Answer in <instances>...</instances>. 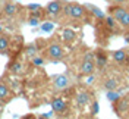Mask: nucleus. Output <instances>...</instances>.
Returning a JSON list of instances; mask_svg holds the SVG:
<instances>
[{
	"mask_svg": "<svg viewBox=\"0 0 129 119\" xmlns=\"http://www.w3.org/2000/svg\"><path fill=\"white\" fill-rule=\"evenodd\" d=\"M63 13L68 18H71V19H76V21H79V19H84L87 13H88V10L85 8V5H79V3H64L63 6Z\"/></svg>",
	"mask_w": 129,
	"mask_h": 119,
	"instance_id": "nucleus-1",
	"label": "nucleus"
},
{
	"mask_svg": "<svg viewBox=\"0 0 129 119\" xmlns=\"http://www.w3.org/2000/svg\"><path fill=\"white\" fill-rule=\"evenodd\" d=\"M64 49L60 43H51L48 44L47 49L44 50V59H47L50 62H60L64 57Z\"/></svg>",
	"mask_w": 129,
	"mask_h": 119,
	"instance_id": "nucleus-2",
	"label": "nucleus"
},
{
	"mask_svg": "<svg viewBox=\"0 0 129 119\" xmlns=\"http://www.w3.org/2000/svg\"><path fill=\"white\" fill-rule=\"evenodd\" d=\"M95 53L94 52H88L87 55L84 56V60L81 63L79 72L82 75H91L92 72L95 71Z\"/></svg>",
	"mask_w": 129,
	"mask_h": 119,
	"instance_id": "nucleus-3",
	"label": "nucleus"
},
{
	"mask_svg": "<svg viewBox=\"0 0 129 119\" xmlns=\"http://www.w3.org/2000/svg\"><path fill=\"white\" fill-rule=\"evenodd\" d=\"M112 104H113V109H114L117 116H125L129 112V96H123V97L120 96Z\"/></svg>",
	"mask_w": 129,
	"mask_h": 119,
	"instance_id": "nucleus-4",
	"label": "nucleus"
},
{
	"mask_svg": "<svg viewBox=\"0 0 129 119\" xmlns=\"http://www.w3.org/2000/svg\"><path fill=\"white\" fill-rule=\"evenodd\" d=\"M63 6H64V2L63 0H51V2H48L47 6H46V13L50 16H59L62 12H63Z\"/></svg>",
	"mask_w": 129,
	"mask_h": 119,
	"instance_id": "nucleus-5",
	"label": "nucleus"
},
{
	"mask_svg": "<svg viewBox=\"0 0 129 119\" xmlns=\"http://www.w3.org/2000/svg\"><path fill=\"white\" fill-rule=\"evenodd\" d=\"M50 104H51V109H53V112H54L56 115H66L68 110H69V104H68V102H66L64 99H62V97L53 99Z\"/></svg>",
	"mask_w": 129,
	"mask_h": 119,
	"instance_id": "nucleus-6",
	"label": "nucleus"
},
{
	"mask_svg": "<svg viewBox=\"0 0 129 119\" xmlns=\"http://www.w3.org/2000/svg\"><path fill=\"white\" fill-rule=\"evenodd\" d=\"M69 84H71V79H69V77L68 75H64V74H62V75H56L54 77V79H53V87L56 88V90H66V88L69 87Z\"/></svg>",
	"mask_w": 129,
	"mask_h": 119,
	"instance_id": "nucleus-7",
	"label": "nucleus"
},
{
	"mask_svg": "<svg viewBox=\"0 0 129 119\" xmlns=\"http://www.w3.org/2000/svg\"><path fill=\"white\" fill-rule=\"evenodd\" d=\"M75 100H76V104L79 107H85L89 103H92V97H91V94H89L88 91H81V93H78L76 97H75Z\"/></svg>",
	"mask_w": 129,
	"mask_h": 119,
	"instance_id": "nucleus-8",
	"label": "nucleus"
},
{
	"mask_svg": "<svg viewBox=\"0 0 129 119\" xmlns=\"http://www.w3.org/2000/svg\"><path fill=\"white\" fill-rule=\"evenodd\" d=\"M16 12H18V5L16 3H12V2H6L3 5V9H2V13L3 16H15Z\"/></svg>",
	"mask_w": 129,
	"mask_h": 119,
	"instance_id": "nucleus-9",
	"label": "nucleus"
},
{
	"mask_svg": "<svg viewBox=\"0 0 129 119\" xmlns=\"http://www.w3.org/2000/svg\"><path fill=\"white\" fill-rule=\"evenodd\" d=\"M95 53V66L98 69H103L106 65H107V55H106L103 50H97Z\"/></svg>",
	"mask_w": 129,
	"mask_h": 119,
	"instance_id": "nucleus-10",
	"label": "nucleus"
},
{
	"mask_svg": "<svg viewBox=\"0 0 129 119\" xmlns=\"http://www.w3.org/2000/svg\"><path fill=\"white\" fill-rule=\"evenodd\" d=\"M109 12H110V15H112L116 21H119L122 16H123V13L126 12V8H123L122 5H112V8L109 9Z\"/></svg>",
	"mask_w": 129,
	"mask_h": 119,
	"instance_id": "nucleus-11",
	"label": "nucleus"
},
{
	"mask_svg": "<svg viewBox=\"0 0 129 119\" xmlns=\"http://www.w3.org/2000/svg\"><path fill=\"white\" fill-rule=\"evenodd\" d=\"M62 37H63V41L66 44H72L73 41H75V38H76V34L71 28H64L63 31H62Z\"/></svg>",
	"mask_w": 129,
	"mask_h": 119,
	"instance_id": "nucleus-12",
	"label": "nucleus"
},
{
	"mask_svg": "<svg viewBox=\"0 0 129 119\" xmlns=\"http://www.w3.org/2000/svg\"><path fill=\"white\" fill-rule=\"evenodd\" d=\"M10 40L12 37L9 35L8 32H2L0 34V52H6L10 46Z\"/></svg>",
	"mask_w": 129,
	"mask_h": 119,
	"instance_id": "nucleus-13",
	"label": "nucleus"
},
{
	"mask_svg": "<svg viewBox=\"0 0 129 119\" xmlns=\"http://www.w3.org/2000/svg\"><path fill=\"white\" fill-rule=\"evenodd\" d=\"M112 57H113V60H114L116 63H125L128 55H126L125 50H116V52H113L112 53Z\"/></svg>",
	"mask_w": 129,
	"mask_h": 119,
	"instance_id": "nucleus-14",
	"label": "nucleus"
},
{
	"mask_svg": "<svg viewBox=\"0 0 129 119\" xmlns=\"http://www.w3.org/2000/svg\"><path fill=\"white\" fill-rule=\"evenodd\" d=\"M9 94H10V88L8 84L0 82V102H8Z\"/></svg>",
	"mask_w": 129,
	"mask_h": 119,
	"instance_id": "nucleus-15",
	"label": "nucleus"
},
{
	"mask_svg": "<svg viewBox=\"0 0 129 119\" xmlns=\"http://www.w3.org/2000/svg\"><path fill=\"white\" fill-rule=\"evenodd\" d=\"M85 8H87V10H89L91 12V15H94L95 18H98V19H104V13L100 10L98 8H95L94 5H85Z\"/></svg>",
	"mask_w": 129,
	"mask_h": 119,
	"instance_id": "nucleus-16",
	"label": "nucleus"
},
{
	"mask_svg": "<svg viewBox=\"0 0 129 119\" xmlns=\"http://www.w3.org/2000/svg\"><path fill=\"white\" fill-rule=\"evenodd\" d=\"M103 87H104L106 91H109V90H117V79L116 78H107L104 81V84H103Z\"/></svg>",
	"mask_w": 129,
	"mask_h": 119,
	"instance_id": "nucleus-17",
	"label": "nucleus"
},
{
	"mask_svg": "<svg viewBox=\"0 0 129 119\" xmlns=\"http://www.w3.org/2000/svg\"><path fill=\"white\" fill-rule=\"evenodd\" d=\"M117 24L120 25V27H123V28L129 30V10H128V9H126V12L123 13V16L117 21Z\"/></svg>",
	"mask_w": 129,
	"mask_h": 119,
	"instance_id": "nucleus-18",
	"label": "nucleus"
},
{
	"mask_svg": "<svg viewBox=\"0 0 129 119\" xmlns=\"http://www.w3.org/2000/svg\"><path fill=\"white\" fill-rule=\"evenodd\" d=\"M9 69L13 74H21V72L24 71V65H22V62H13V63H10Z\"/></svg>",
	"mask_w": 129,
	"mask_h": 119,
	"instance_id": "nucleus-19",
	"label": "nucleus"
},
{
	"mask_svg": "<svg viewBox=\"0 0 129 119\" xmlns=\"http://www.w3.org/2000/svg\"><path fill=\"white\" fill-rule=\"evenodd\" d=\"M31 63L35 65V66H43V65H44V56H38V55L32 56L31 57Z\"/></svg>",
	"mask_w": 129,
	"mask_h": 119,
	"instance_id": "nucleus-20",
	"label": "nucleus"
},
{
	"mask_svg": "<svg viewBox=\"0 0 129 119\" xmlns=\"http://www.w3.org/2000/svg\"><path fill=\"white\" fill-rule=\"evenodd\" d=\"M119 97H120V94H119L116 90H109V91H107V99H109L112 103H113V102H116Z\"/></svg>",
	"mask_w": 129,
	"mask_h": 119,
	"instance_id": "nucleus-21",
	"label": "nucleus"
},
{
	"mask_svg": "<svg viewBox=\"0 0 129 119\" xmlns=\"http://www.w3.org/2000/svg\"><path fill=\"white\" fill-rule=\"evenodd\" d=\"M37 50H38V49H37L35 44H29V46H26V49H25V53L29 56V57H32V56L37 55Z\"/></svg>",
	"mask_w": 129,
	"mask_h": 119,
	"instance_id": "nucleus-22",
	"label": "nucleus"
},
{
	"mask_svg": "<svg viewBox=\"0 0 129 119\" xmlns=\"http://www.w3.org/2000/svg\"><path fill=\"white\" fill-rule=\"evenodd\" d=\"M26 9H28L29 12H35V10L41 9V5H38V3H31V5H28V6H26Z\"/></svg>",
	"mask_w": 129,
	"mask_h": 119,
	"instance_id": "nucleus-23",
	"label": "nucleus"
},
{
	"mask_svg": "<svg viewBox=\"0 0 129 119\" xmlns=\"http://www.w3.org/2000/svg\"><path fill=\"white\" fill-rule=\"evenodd\" d=\"M28 24L32 25V27L38 25V24H40V18H35V16H29V21H28Z\"/></svg>",
	"mask_w": 129,
	"mask_h": 119,
	"instance_id": "nucleus-24",
	"label": "nucleus"
},
{
	"mask_svg": "<svg viewBox=\"0 0 129 119\" xmlns=\"http://www.w3.org/2000/svg\"><path fill=\"white\" fill-rule=\"evenodd\" d=\"M41 28H43V31H51L53 30V24H44Z\"/></svg>",
	"mask_w": 129,
	"mask_h": 119,
	"instance_id": "nucleus-25",
	"label": "nucleus"
},
{
	"mask_svg": "<svg viewBox=\"0 0 129 119\" xmlns=\"http://www.w3.org/2000/svg\"><path fill=\"white\" fill-rule=\"evenodd\" d=\"M97 113H98V103L92 102V115H97Z\"/></svg>",
	"mask_w": 129,
	"mask_h": 119,
	"instance_id": "nucleus-26",
	"label": "nucleus"
},
{
	"mask_svg": "<svg viewBox=\"0 0 129 119\" xmlns=\"http://www.w3.org/2000/svg\"><path fill=\"white\" fill-rule=\"evenodd\" d=\"M112 5H123V3H126V0H109Z\"/></svg>",
	"mask_w": 129,
	"mask_h": 119,
	"instance_id": "nucleus-27",
	"label": "nucleus"
},
{
	"mask_svg": "<svg viewBox=\"0 0 129 119\" xmlns=\"http://www.w3.org/2000/svg\"><path fill=\"white\" fill-rule=\"evenodd\" d=\"M125 41L129 44V32H126V34H125Z\"/></svg>",
	"mask_w": 129,
	"mask_h": 119,
	"instance_id": "nucleus-28",
	"label": "nucleus"
},
{
	"mask_svg": "<svg viewBox=\"0 0 129 119\" xmlns=\"http://www.w3.org/2000/svg\"><path fill=\"white\" fill-rule=\"evenodd\" d=\"M2 32H3V28H2V27H0V34H2Z\"/></svg>",
	"mask_w": 129,
	"mask_h": 119,
	"instance_id": "nucleus-29",
	"label": "nucleus"
},
{
	"mask_svg": "<svg viewBox=\"0 0 129 119\" xmlns=\"http://www.w3.org/2000/svg\"><path fill=\"white\" fill-rule=\"evenodd\" d=\"M126 2H129V0H126Z\"/></svg>",
	"mask_w": 129,
	"mask_h": 119,
	"instance_id": "nucleus-30",
	"label": "nucleus"
}]
</instances>
